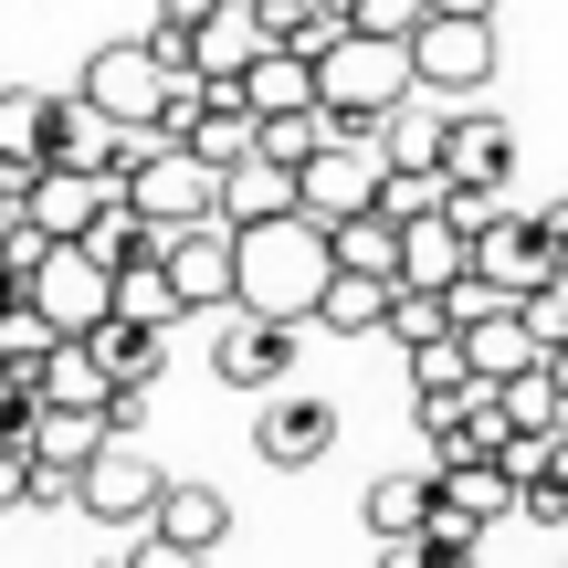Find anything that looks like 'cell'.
Masks as SVG:
<instances>
[{"label": "cell", "mask_w": 568, "mask_h": 568, "mask_svg": "<svg viewBox=\"0 0 568 568\" xmlns=\"http://www.w3.org/2000/svg\"><path fill=\"white\" fill-rule=\"evenodd\" d=\"M53 347H63V326L42 316V305H0V368H11V379H42Z\"/></svg>", "instance_id": "cell-24"}, {"label": "cell", "mask_w": 568, "mask_h": 568, "mask_svg": "<svg viewBox=\"0 0 568 568\" xmlns=\"http://www.w3.org/2000/svg\"><path fill=\"white\" fill-rule=\"evenodd\" d=\"M53 148V95L42 84H0V159H42Z\"/></svg>", "instance_id": "cell-23"}, {"label": "cell", "mask_w": 568, "mask_h": 568, "mask_svg": "<svg viewBox=\"0 0 568 568\" xmlns=\"http://www.w3.org/2000/svg\"><path fill=\"white\" fill-rule=\"evenodd\" d=\"M138 42L169 63V74H201V0H159V21H148Z\"/></svg>", "instance_id": "cell-27"}, {"label": "cell", "mask_w": 568, "mask_h": 568, "mask_svg": "<svg viewBox=\"0 0 568 568\" xmlns=\"http://www.w3.org/2000/svg\"><path fill=\"white\" fill-rule=\"evenodd\" d=\"M74 95L95 105V116H116V126H148V116H159V95H169V63L148 53V42H105V53H84Z\"/></svg>", "instance_id": "cell-7"}, {"label": "cell", "mask_w": 568, "mask_h": 568, "mask_svg": "<svg viewBox=\"0 0 568 568\" xmlns=\"http://www.w3.org/2000/svg\"><path fill=\"white\" fill-rule=\"evenodd\" d=\"M516 316L537 326V347H558V337H568V274H537L527 295H516Z\"/></svg>", "instance_id": "cell-30"}, {"label": "cell", "mask_w": 568, "mask_h": 568, "mask_svg": "<svg viewBox=\"0 0 568 568\" xmlns=\"http://www.w3.org/2000/svg\"><path fill=\"white\" fill-rule=\"evenodd\" d=\"M21 506H32V453L0 432V516H21Z\"/></svg>", "instance_id": "cell-32"}, {"label": "cell", "mask_w": 568, "mask_h": 568, "mask_svg": "<svg viewBox=\"0 0 568 568\" xmlns=\"http://www.w3.org/2000/svg\"><path fill=\"white\" fill-rule=\"evenodd\" d=\"M32 305L63 326V337H84V326L116 316V274H105L84 243H42V264H32Z\"/></svg>", "instance_id": "cell-6"}, {"label": "cell", "mask_w": 568, "mask_h": 568, "mask_svg": "<svg viewBox=\"0 0 568 568\" xmlns=\"http://www.w3.org/2000/svg\"><path fill=\"white\" fill-rule=\"evenodd\" d=\"M464 264H474V232L453 211H410L400 222V284H453Z\"/></svg>", "instance_id": "cell-18"}, {"label": "cell", "mask_w": 568, "mask_h": 568, "mask_svg": "<svg viewBox=\"0 0 568 568\" xmlns=\"http://www.w3.org/2000/svg\"><path fill=\"white\" fill-rule=\"evenodd\" d=\"M347 32V0H305L295 11V53H316V42H337Z\"/></svg>", "instance_id": "cell-33"}, {"label": "cell", "mask_w": 568, "mask_h": 568, "mask_svg": "<svg viewBox=\"0 0 568 568\" xmlns=\"http://www.w3.org/2000/svg\"><path fill=\"white\" fill-rule=\"evenodd\" d=\"M432 11H506V0H432Z\"/></svg>", "instance_id": "cell-36"}, {"label": "cell", "mask_w": 568, "mask_h": 568, "mask_svg": "<svg viewBox=\"0 0 568 568\" xmlns=\"http://www.w3.org/2000/svg\"><path fill=\"white\" fill-rule=\"evenodd\" d=\"M105 201H116V180H105L95 159H32V180H21V222L53 232V243H74Z\"/></svg>", "instance_id": "cell-8"}, {"label": "cell", "mask_w": 568, "mask_h": 568, "mask_svg": "<svg viewBox=\"0 0 568 568\" xmlns=\"http://www.w3.org/2000/svg\"><path fill=\"white\" fill-rule=\"evenodd\" d=\"M422 11H432V0H347V21H358V32H389V42H410Z\"/></svg>", "instance_id": "cell-31"}, {"label": "cell", "mask_w": 568, "mask_h": 568, "mask_svg": "<svg viewBox=\"0 0 568 568\" xmlns=\"http://www.w3.org/2000/svg\"><path fill=\"white\" fill-rule=\"evenodd\" d=\"M558 274H568V243H558Z\"/></svg>", "instance_id": "cell-37"}, {"label": "cell", "mask_w": 568, "mask_h": 568, "mask_svg": "<svg viewBox=\"0 0 568 568\" xmlns=\"http://www.w3.org/2000/svg\"><path fill=\"white\" fill-rule=\"evenodd\" d=\"M389 295H400V274L337 264V274H326V295H316V316H305V326H326V337H379V326H389Z\"/></svg>", "instance_id": "cell-15"}, {"label": "cell", "mask_w": 568, "mask_h": 568, "mask_svg": "<svg viewBox=\"0 0 568 568\" xmlns=\"http://www.w3.org/2000/svg\"><path fill=\"white\" fill-rule=\"evenodd\" d=\"M253 453H264L274 474H305V464H326V453H337V400H316V389H264Z\"/></svg>", "instance_id": "cell-10"}, {"label": "cell", "mask_w": 568, "mask_h": 568, "mask_svg": "<svg viewBox=\"0 0 568 568\" xmlns=\"http://www.w3.org/2000/svg\"><path fill=\"white\" fill-rule=\"evenodd\" d=\"M358 516H368V548H379V558H400L410 537L432 527V474H379V485L358 495Z\"/></svg>", "instance_id": "cell-17"}, {"label": "cell", "mask_w": 568, "mask_h": 568, "mask_svg": "<svg viewBox=\"0 0 568 568\" xmlns=\"http://www.w3.org/2000/svg\"><path fill=\"white\" fill-rule=\"evenodd\" d=\"M74 243H84V253H95V264H105V274H126V264H169V222H148V211H138V201H126V190H116V201H105V211H95V222H84V232H74Z\"/></svg>", "instance_id": "cell-16"}, {"label": "cell", "mask_w": 568, "mask_h": 568, "mask_svg": "<svg viewBox=\"0 0 568 568\" xmlns=\"http://www.w3.org/2000/svg\"><path fill=\"white\" fill-rule=\"evenodd\" d=\"M274 211H295V169L264 159V148H243V159L222 169V222H274Z\"/></svg>", "instance_id": "cell-19"}, {"label": "cell", "mask_w": 568, "mask_h": 568, "mask_svg": "<svg viewBox=\"0 0 568 568\" xmlns=\"http://www.w3.org/2000/svg\"><path fill=\"white\" fill-rule=\"evenodd\" d=\"M84 347L105 358V379H126V389H148L169 368V326H138V316H105V326H84Z\"/></svg>", "instance_id": "cell-20"}, {"label": "cell", "mask_w": 568, "mask_h": 568, "mask_svg": "<svg viewBox=\"0 0 568 568\" xmlns=\"http://www.w3.org/2000/svg\"><path fill=\"white\" fill-rule=\"evenodd\" d=\"M148 548H159V558H222L232 548V506L211 485H159V506H148Z\"/></svg>", "instance_id": "cell-11"}, {"label": "cell", "mask_w": 568, "mask_h": 568, "mask_svg": "<svg viewBox=\"0 0 568 568\" xmlns=\"http://www.w3.org/2000/svg\"><path fill=\"white\" fill-rule=\"evenodd\" d=\"M264 53V21H253V0H201V74H243V63Z\"/></svg>", "instance_id": "cell-21"}, {"label": "cell", "mask_w": 568, "mask_h": 568, "mask_svg": "<svg viewBox=\"0 0 568 568\" xmlns=\"http://www.w3.org/2000/svg\"><path fill=\"white\" fill-rule=\"evenodd\" d=\"M253 148L264 159H284V169H305L326 148V105H284V116H253Z\"/></svg>", "instance_id": "cell-25"}, {"label": "cell", "mask_w": 568, "mask_h": 568, "mask_svg": "<svg viewBox=\"0 0 568 568\" xmlns=\"http://www.w3.org/2000/svg\"><path fill=\"white\" fill-rule=\"evenodd\" d=\"M169 284H180L190 316H222V305H232V222H222V211L169 232Z\"/></svg>", "instance_id": "cell-12"}, {"label": "cell", "mask_w": 568, "mask_h": 568, "mask_svg": "<svg viewBox=\"0 0 568 568\" xmlns=\"http://www.w3.org/2000/svg\"><path fill=\"white\" fill-rule=\"evenodd\" d=\"M326 274H337V243H326L316 211H274V222H232V305L253 316H316Z\"/></svg>", "instance_id": "cell-1"}, {"label": "cell", "mask_w": 568, "mask_h": 568, "mask_svg": "<svg viewBox=\"0 0 568 568\" xmlns=\"http://www.w3.org/2000/svg\"><path fill=\"white\" fill-rule=\"evenodd\" d=\"M211 379L222 389H284L295 379V316H253V305H222V347H211Z\"/></svg>", "instance_id": "cell-5"}, {"label": "cell", "mask_w": 568, "mask_h": 568, "mask_svg": "<svg viewBox=\"0 0 568 568\" xmlns=\"http://www.w3.org/2000/svg\"><path fill=\"white\" fill-rule=\"evenodd\" d=\"M537 222H548V243H568V190H558V201H548V211H537Z\"/></svg>", "instance_id": "cell-34"}, {"label": "cell", "mask_w": 568, "mask_h": 568, "mask_svg": "<svg viewBox=\"0 0 568 568\" xmlns=\"http://www.w3.org/2000/svg\"><path fill=\"white\" fill-rule=\"evenodd\" d=\"M410 95V42L358 32L347 21L337 42H316V105H326V138H379V116Z\"/></svg>", "instance_id": "cell-2"}, {"label": "cell", "mask_w": 568, "mask_h": 568, "mask_svg": "<svg viewBox=\"0 0 568 568\" xmlns=\"http://www.w3.org/2000/svg\"><path fill=\"white\" fill-rule=\"evenodd\" d=\"M474 379V358H464V337H410V389H464Z\"/></svg>", "instance_id": "cell-28"}, {"label": "cell", "mask_w": 568, "mask_h": 568, "mask_svg": "<svg viewBox=\"0 0 568 568\" xmlns=\"http://www.w3.org/2000/svg\"><path fill=\"white\" fill-rule=\"evenodd\" d=\"M379 211L410 222V211H443V169H379Z\"/></svg>", "instance_id": "cell-29"}, {"label": "cell", "mask_w": 568, "mask_h": 568, "mask_svg": "<svg viewBox=\"0 0 568 568\" xmlns=\"http://www.w3.org/2000/svg\"><path fill=\"white\" fill-rule=\"evenodd\" d=\"M453 337H464L474 379H516V368H537V358H548V347H537V326L516 316V295H495L485 316H464V326H453Z\"/></svg>", "instance_id": "cell-14"}, {"label": "cell", "mask_w": 568, "mask_h": 568, "mask_svg": "<svg viewBox=\"0 0 568 568\" xmlns=\"http://www.w3.org/2000/svg\"><path fill=\"white\" fill-rule=\"evenodd\" d=\"M474 274H485L495 295H527L537 274H558V243H548V222H537V211H506V201H495L485 222H474Z\"/></svg>", "instance_id": "cell-9"}, {"label": "cell", "mask_w": 568, "mask_h": 568, "mask_svg": "<svg viewBox=\"0 0 568 568\" xmlns=\"http://www.w3.org/2000/svg\"><path fill=\"white\" fill-rule=\"evenodd\" d=\"M159 485H169V474L138 453V432H105V443H95V464L74 474V516H95V527L138 537V527H148V506H159Z\"/></svg>", "instance_id": "cell-4"}, {"label": "cell", "mask_w": 568, "mask_h": 568, "mask_svg": "<svg viewBox=\"0 0 568 568\" xmlns=\"http://www.w3.org/2000/svg\"><path fill=\"white\" fill-rule=\"evenodd\" d=\"M379 159L389 169H443V105H422V84L379 116Z\"/></svg>", "instance_id": "cell-22"}, {"label": "cell", "mask_w": 568, "mask_h": 568, "mask_svg": "<svg viewBox=\"0 0 568 568\" xmlns=\"http://www.w3.org/2000/svg\"><path fill=\"white\" fill-rule=\"evenodd\" d=\"M548 379H558V400H568V337H558V347H548Z\"/></svg>", "instance_id": "cell-35"}, {"label": "cell", "mask_w": 568, "mask_h": 568, "mask_svg": "<svg viewBox=\"0 0 568 568\" xmlns=\"http://www.w3.org/2000/svg\"><path fill=\"white\" fill-rule=\"evenodd\" d=\"M443 180L506 190V180H516V126L485 116V105H453V116H443Z\"/></svg>", "instance_id": "cell-13"}, {"label": "cell", "mask_w": 568, "mask_h": 568, "mask_svg": "<svg viewBox=\"0 0 568 568\" xmlns=\"http://www.w3.org/2000/svg\"><path fill=\"white\" fill-rule=\"evenodd\" d=\"M116 316H138V326H180L190 305H180V284H169V264H126V274H116Z\"/></svg>", "instance_id": "cell-26"}, {"label": "cell", "mask_w": 568, "mask_h": 568, "mask_svg": "<svg viewBox=\"0 0 568 568\" xmlns=\"http://www.w3.org/2000/svg\"><path fill=\"white\" fill-rule=\"evenodd\" d=\"M410 84L422 95H485L495 84V11H422L410 21Z\"/></svg>", "instance_id": "cell-3"}]
</instances>
